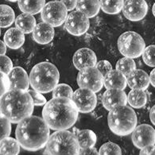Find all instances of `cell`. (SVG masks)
I'll list each match as a JSON object with an SVG mask.
<instances>
[{"label":"cell","instance_id":"6da1fadb","mask_svg":"<svg viewBox=\"0 0 155 155\" xmlns=\"http://www.w3.org/2000/svg\"><path fill=\"white\" fill-rule=\"evenodd\" d=\"M78 113L74 103L68 98H53L44 105L43 119L49 129L67 130L78 119Z\"/></svg>","mask_w":155,"mask_h":155},{"label":"cell","instance_id":"7a4b0ae2","mask_svg":"<svg viewBox=\"0 0 155 155\" xmlns=\"http://www.w3.org/2000/svg\"><path fill=\"white\" fill-rule=\"evenodd\" d=\"M15 135L20 147L29 151L44 148L50 136L49 126L38 116H29L18 123Z\"/></svg>","mask_w":155,"mask_h":155},{"label":"cell","instance_id":"3957f363","mask_svg":"<svg viewBox=\"0 0 155 155\" xmlns=\"http://www.w3.org/2000/svg\"><path fill=\"white\" fill-rule=\"evenodd\" d=\"M34 104L27 91L10 89L0 99V113L12 123L31 116Z\"/></svg>","mask_w":155,"mask_h":155},{"label":"cell","instance_id":"277c9868","mask_svg":"<svg viewBox=\"0 0 155 155\" xmlns=\"http://www.w3.org/2000/svg\"><path fill=\"white\" fill-rule=\"evenodd\" d=\"M60 73L58 68L49 62H41L32 68L30 74V84L40 93H48L58 85Z\"/></svg>","mask_w":155,"mask_h":155},{"label":"cell","instance_id":"5b68a950","mask_svg":"<svg viewBox=\"0 0 155 155\" xmlns=\"http://www.w3.org/2000/svg\"><path fill=\"white\" fill-rule=\"evenodd\" d=\"M108 127L111 131L119 136L131 134L137 126V115L133 108L127 105H119L109 110Z\"/></svg>","mask_w":155,"mask_h":155},{"label":"cell","instance_id":"8992f818","mask_svg":"<svg viewBox=\"0 0 155 155\" xmlns=\"http://www.w3.org/2000/svg\"><path fill=\"white\" fill-rule=\"evenodd\" d=\"M80 150L77 136L68 130L53 133L45 146L47 155H78Z\"/></svg>","mask_w":155,"mask_h":155},{"label":"cell","instance_id":"52a82bcc","mask_svg":"<svg viewBox=\"0 0 155 155\" xmlns=\"http://www.w3.org/2000/svg\"><path fill=\"white\" fill-rule=\"evenodd\" d=\"M145 41L140 34L134 31L123 33L118 39V49L125 58H139L144 51Z\"/></svg>","mask_w":155,"mask_h":155},{"label":"cell","instance_id":"ba28073f","mask_svg":"<svg viewBox=\"0 0 155 155\" xmlns=\"http://www.w3.org/2000/svg\"><path fill=\"white\" fill-rule=\"evenodd\" d=\"M43 22L53 27L61 26L68 16V11L61 1H50L45 4L41 12Z\"/></svg>","mask_w":155,"mask_h":155},{"label":"cell","instance_id":"9c48e42d","mask_svg":"<svg viewBox=\"0 0 155 155\" xmlns=\"http://www.w3.org/2000/svg\"><path fill=\"white\" fill-rule=\"evenodd\" d=\"M77 84L82 88L98 92L104 87V77L96 67L84 68L79 72Z\"/></svg>","mask_w":155,"mask_h":155},{"label":"cell","instance_id":"30bf717a","mask_svg":"<svg viewBox=\"0 0 155 155\" xmlns=\"http://www.w3.org/2000/svg\"><path fill=\"white\" fill-rule=\"evenodd\" d=\"M79 112L89 113L96 108L97 104V97L96 92L87 88L80 87L73 92L72 98Z\"/></svg>","mask_w":155,"mask_h":155},{"label":"cell","instance_id":"8fae6325","mask_svg":"<svg viewBox=\"0 0 155 155\" xmlns=\"http://www.w3.org/2000/svg\"><path fill=\"white\" fill-rule=\"evenodd\" d=\"M89 20L80 11H72L67 16L64 21L66 30L72 35L81 36L87 32L89 29Z\"/></svg>","mask_w":155,"mask_h":155},{"label":"cell","instance_id":"7c38bea8","mask_svg":"<svg viewBox=\"0 0 155 155\" xmlns=\"http://www.w3.org/2000/svg\"><path fill=\"white\" fill-rule=\"evenodd\" d=\"M131 138L134 147L142 150L155 144V130L148 124H142L133 130Z\"/></svg>","mask_w":155,"mask_h":155},{"label":"cell","instance_id":"4fadbf2b","mask_svg":"<svg viewBox=\"0 0 155 155\" xmlns=\"http://www.w3.org/2000/svg\"><path fill=\"white\" fill-rule=\"evenodd\" d=\"M148 12V5L145 0H126L123 13L130 21H138L143 19Z\"/></svg>","mask_w":155,"mask_h":155},{"label":"cell","instance_id":"5bb4252c","mask_svg":"<svg viewBox=\"0 0 155 155\" xmlns=\"http://www.w3.org/2000/svg\"><path fill=\"white\" fill-rule=\"evenodd\" d=\"M10 82V89L27 91L30 86V77L27 72L21 67H15L7 74Z\"/></svg>","mask_w":155,"mask_h":155},{"label":"cell","instance_id":"9a60e30c","mask_svg":"<svg viewBox=\"0 0 155 155\" xmlns=\"http://www.w3.org/2000/svg\"><path fill=\"white\" fill-rule=\"evenodd\" d=\"M96 63L97 58L96 53L88 48L78 49L73 56V64L79 70L90 67H95Z\"/></svg>","mask_w":155,"mask_h":155},{"label":"cell","instance_id":"2e32d148","mask_svg":"<svg viewBox=\"0 0 155 155\" xmlns=\"http://www.w3.org/2000/svg\"><path fill=\"white\" fill-rule=\"evenodd\" d=\"M127 102V96L123 90L107 89L102 98L103 106L107 110H111L116 106L126 105Z\"/></svg>","mask_w":155,"mask_h":155},{"label":"cell","instance_id":"e0dca14e","mask_svg":"<svg viewBox=\"0 0 155 155\" xmlns=\"http://www.w3.org/2000/svg\"><path fill=\"white\" fill-rule=\"evenodd\" d=\"M127 84L131 89L146 90L150 85V76L141 69H134L127 76Z\"/></svg>","mask_w":155,"mask_h":155},{"label":"cell","instance_id":"ac0fdd59","mask_svg":"<svg viewBox=\"0 0 155 155\" xmlns=\"http://www.w3.org/2000/svg\"><path fill=\"white\" fill-rule=\"evenodd\" d=\"M54 29L52 26L45 22L37 24L33 30V38L41 45H46L51 42L54 38Z\"/></svg>","mask_w":155,"mask_h":155},{"label":"cell","instance_id":"d6986e66","mask_svg":"<svg viewBox=\"0 0 155 155\" xmlns=\"http://www.w3.org/2000/svg\"><path fill=\"white\" fill-rule=\"evenodd\" d=\"M127 77L118 70H111L104 77V85L107 89H125Z\"/></svg>","mask_w":155,"mask_h":155},{"label":"cell","instance_id":"ffe728a7","mask_svg":"<svg viewBox=\"0 0 155 155\" xmlns=\"http://www.w3.org/2000/svg\"><path fill=\"white\" fill-rule=\"evenodd\" d=\"M4 41L10 49H19L25 42V35L17 28H11L5 34Z\"/></svg>","mask_w":155,"mask_h":155},{"label":"cell","instance_id":"44dd1931","mask_svg":"<svg viewBox=\"0 0 155 155\" xmlns=\"http://www.w3.org/2000/svg\"><path fill=\"white\" fill-rule=\"evenodd\" d=\"M77 9L87 18H93L100 11V0H77Z\"/></svg>","mask_w":155,"mask_h":155},{"label":"cell","instance_id":"7402d4cb","mask_svg":"<svg viewBox=\"0 0 155 155\" xmlns=\"http://www.w3.org/2000/svg\"><path fill=\"white\" fill-rule=\"evenodd\" d=\"M15 26L20 31L25 34H30L36 26V19L34 15L22 13L15 19Z\"/></svg>","mask_w":155,"mask_h":155},{"label":"cell","instance_id":"603a6c76","mask_svg":"<svg viewBox=\"0 0 155 155\" xmlns=\"http://www.w3.org/2000/svg\"><path fill=\"white\" fill-rule=\"evenodd\" d=\"M18 7L23 13L36 15L41 12L45 0H18Z\"/></svg>","mask_w":155,"mask_h":155},{"label":"cell","instance_id":"cb8c5ba5","mask_svg":"<svg viewBox=\"0 0 155 155\" xmlns=\"http://www.w3.org/2000/svg\"><path fill=\"white\" fill-rule=\"evenodd\" d=\"M79 146L81 149L91 148L96 143V134L91 130H81L76 134Z\"/></svg>","mask_w":155,"mask_h":155},{"label":"cell","instance_id":"d4e9b609","mask_svg":"<svg viewBox=\"0 0 155 155\" xmlns=\"http://www.w3.org/2000/svg\"><path fill=\"white\" fill-rule=\"evenodd\" d=\"M147 93L143 90L132 89L127 96V102L134 108H142L147 104Z\"/></svg>","mask_w":155,"mask_h":155},{"label":"cell","instance_id":"484cf974","mask_svg":"<svg viewBox=\"0 0 155 155\" xmlns=\"http://www.w3.org/2000/svg\"><path fill=\"white\" fill-rule=\"evenodd\" d=\"M20 147L17 139L7 137L0 142V153L3 155H18Z\"/></svg>","mask_w":155,"mask_h":155},{"label":"cell","instance_id":"4316f807","mask_svg":"<svg viewBox=\"0 0 155 155\" xmlns=\"http://www.w3.org/2000/svg\"><path fill=\"white\" fill-rule=\"evenodd\" d=\"M100 8L104 13L116 15L123 10V0H100Z\"/></svg>","mask_w":155,"mask_h":155},{"label":"cell","instance_id":"83f0119b","mask_svg":"<svg viewBox=\"0 0 155 155\" xmlns=\"http://www.w3.org/2000/svg\"><path fill=\"white\" fill-rule=\"evenodd\" d=\"M15 21V14L13 9L7 5H0V27H9Z\"/></svg>","mask_w":155,"mask_h":155},{"label":"cell","instance_id":"f1b7e54d","mask_svg":"<svg viewBox=\"0 0 155 155\" xmlns=\"http://www.w3.org/2000/svg\"><path fill=\"white\" fill-rule=\"evenodd\" d=\"M115 68H116V70L127 77L132 71L136 69V63L131 58H123L118 61Z\"/></svg>","mask_w":155,"mask_h":155},{"label":"cell","instance_id":"f546056e","mask_svg":"<svg viewBox=\"0 0 155 155\" xmlns=\"http://www.w3.org/2000/svg\"><path fill=\"white\" fill-rule=\"evenodd\" d=\"M73 96V90L72 87L65 84H60L53 90V98H68L72 100Z\"/></svg>","mask_w":155,"mask_h":155},{"label":"cell","instance_id":"4dcf8cb0","mask_svg":"<svg viewBox=\"0 0 155 155\" xmlns=\"http://www.w3.org/2000/svg\"><path fill=\"white\" fill-rule=\"evenodd\" d=\"M99 155H122L121 148L114 142H106L100 148Z\"/></svg>","mask_w":155,"mask_h":155},{"label":"cell","instance_id":"1f68e13d","mask_svg":"<svg viewBox=\"0 0 155 155\" xmlns=\"http://www.w3.org/2000/svg\"><path fill=\"white\" fill-rule=\"evenodd\" d=\"M142 59L145 64L150 67H155V45H149L142 53Z\"/></svg>","mask_w":155,"mask_h":155},{"label":"cell","instance_id":"d6a6232c","mask_svg":"<svg viewBox=\"0 0 155 155\" xmlns=\"http://www.w3.org/2000/svg\"><path fill=\"white\" fill-rule=\"evenodd\" d=\"M11 132V122L0 113V142L9 137Z\"/></svg>","mask_w":155,"mask_h":155},{"label":"cell","instance_id":"836d02e7","mask_svg":"<svg viewBox=\"0 0 155 155\" xmlns=\"http://www.w3.org/2000/svg\"><path fill=\"white\" fill-rule=\"evenodd\" d=\"M13 68V64L11 60L6 55H0V72L8 74Z\"/></svg>","mask_w":155,"mask_h":155},{"label":"cell","instance_id":"e575fe53","mask_svg":"<svg viewBox=\"0 0 155 155\" xmlns=\"http://www.w3.org/2000/svg\"><path fill=\"white\" fill-rule=\"evenodd\" d=\"M28 92H29V94H30L31 98H32L34 106H43V105H45V104L47 103V100L41 95V93L35 91V90H29Z\"/></svg>","mask_w":155,"mask_h":155},{"label":"cell","instance_id":"d590c367","mask_svg":"<svg viewBox=\"0 0 155 155\" xmlns=\"http://www.w3.org/2000/svg\"><path fill=\"white\" fill-rule=\"evenodd\" d=\"M10 90V82L7 74L0 72V99Z\"/></svg>","mask_w":155,"mask_h":155},{"label":"cell","instance_id":"8d00e7d4","mask_svg":"<svg viewBox=\"0 0 155 155\" xmlns=\"http://www.w3.org/2000/svg\"><path fill=\"white\" fill-rule=\"evenodd\" d=\"M96 68L103 75V77H104L105 75L107 74L109 72L112 70L111 64L107 61H99L98 63H96Z\"/></svg>","mask_w":155,"mask_h":155},{"label":"cell","instance_id":"74e56055","mask_svg":"<svg viewBox=\"0 0 155 155\" xmlns=\"http://www.w3.org/2000/svg\"><path fill=\"white\" fill-rule=\"evenodd\" d=\"M61 2L64 5L68 11H72L77 7V0H61Z\"/></svg>","mask_w":155,"mask_h":155},{"label":"cell","instance_id":"f35d334b","mask_svg":"<svg viewBox=\"0 0 155 155\" xmlns=\"http://www.w3.org/2000/svg\"><path fill=\"white\" fill-rule=\"evenodd\" d=\"M78 155H99V152L96 148L91 147V148L81 149Z\"/></svg>","mask_w":155,"mask_h":155},{"label":"cell","instance_id":"ab89813d","mask_svg":"<svg viewBox=\"0 0 155 155\" xmlns=\"http://www.w3.org/2000/svg\"><path fill=\"white\" fill-rule=\"evenodd\" d=\"M139 155H155V146L152 145L142 149Z\"/></svg>","mask_w":155,"mask_h":155},{"label":"cell","instance_id":"60d3db41","mask_svg":"<svg viewBox=\"0 0 155 155\" xmlns=\"http://www.w3.org/2000/svg\"><path fill=\"white\" fill-rule=\"evenodd\" d=\"M150 121L152 122V123L155 126V105L153 107H152V108L150 109Z\"/></svg>","mask_w":155,"mask_h":155},{"label":"cell","instance_id":"b9f144b4","mask_svg":"<svg viewBox=\"0 0 155 155\" xmlns=\"http://www.w3.org/2000/svg\"><path fill=\"white\" fill-rule=\"evenodd\" d=\"M7 52V45L3 41H0V55H5Z\"/></svg>","mask_w":155,"mask_h":155},{"label":"cell","instance_id":"7bdbcfd3","mask_svg":"<svg viewBox=\"0 0 155 155\" xmlns=\"http://www.w3.org/2000/svg\"><path fill=\"white\" fill-rule=\"evenodd\" d=\"M150 83L153 85V87H155V68L152 70L150 75Z\"/></svg>","mask_w":155,"mask_h":155},{"label":"cell","instance_id":"ee69618b","mask_svg":"<svg viewBox=\"0 0 155 155\" xmlns=\"http://www.w3.org/2000/svg\"><path fill=\"white\" fill-rule=\"evenodd\" d=\"M152 12H153V16H154V17H155V3H154V4H153V8H152Z\"/></svg>","mask_w":155,"mask_h":155},{"label":"cell","instance_id":"f6af8a7d","mask_svg":"<svg viewBox=\"0 0 155 155\" xmlns=\"http://www.w3.org/2000/svg\"><path fill=\"white\" fill-rule=\"evenodd\" d=\"M8 1H10V2H18V0H8Z\"/></svg>","mask_w":155,"mask_h":155},{"label":"cell","instance_id":"bcb514c9","mask_svg":"<svg viewBox=\"0 0 155 155\" xmlns=\"http://www.w3.org/2000/svg\"><path fill=\"white\" fill-rule=\"evenodd\" d=\"M0 36H1V29H0Z\"/></svg>","mask_w":155,"mask_h":155},{"label":"cell","instance_id":"7dc6e473","mask_svg":"<svg viewBox=\"0 0 155 155\" xmlns=\"http://www.w3.org/2000/svg\"><path fill=\"white\" fill-rule=\"evenodd\" d=\"M0 155H3V154H2V153H0Z\"/></svg>","mask_w":155,"mask_h":155}]
</instances>
